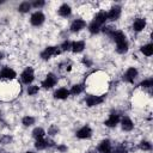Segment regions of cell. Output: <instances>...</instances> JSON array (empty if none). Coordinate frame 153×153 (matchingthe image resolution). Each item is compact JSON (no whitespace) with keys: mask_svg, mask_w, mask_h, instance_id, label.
<instances>
[{"mask_svg":"<svg viewBox=\"0 0 153 153\" xmlns=\"http://www.w3.org/2000/svg\"><path fill=\"white\" fill-rule=\"evenodd\" d=\"M2 2H4V1H0V5H1V4H2Z\"/></svg>","mask_w":153,"mask_h":153,"instance_id":"cell-41","label":"cell"},{"mask_svg":"<svg viewBox=\"0 0 153 153\" xmlns=\"http://www.w3.org/2000/svg\"><path fill=\"white\" fill-rule=\"evenodd\" d=\"M44 135H45V131L42 129V128H35L32 130V136L38 140V139H44Z\"/></svg>","mask_w":153,"mask_h":153,"instance_id":"cell-22","label":"cell"},{"mask_svg":"<svg viewBox=\"0 0 153 153\" xmlns=\"http://www.w3.org/2000/svg\"><path fill=\"white\" fill-rule=\"evenodd\" d=\"M16 76H17L16 72L12 68H10V67H5L0 72V79L1 80H8V81H11V80H14Z\"/></svg>","mask_w":153,"mask_h":153,"instance_id":"cell-3","label":"cell"},{"mask_svg":"<svg viewBox=\"0 0 153 153\" xmlns=\"http://www.w3.org/2000/svg\"><path fill=\"white\" fill-rule=\"evenodd\" d=\"M120 121H121L120 115H118L117 112H111V114L109 115V118L104 122V124H105L106 127H115L116 124H118Z\"/></svg>","mask_w":153,"mask_h":153,"instance_id":"cell-10","label":"cell"},{"mask_svg":"<svg viewBox=\"0 0 153 153\" xmlns=\"http://www.w3.org/2000/svg\"><path fill=\"white\" fill-rule=\"evenodd\" d=\"M139 147H140V149H142V151H151V149H152V145H151L148 141H141L140 145H139Z\"/></svg>","mask_w":153,"mask_h":153,"instance_id":"cell-30","label":"cell"},{"mask_svg":"<svg viewBox=\"0 0 153 153\" xmlns=\"http://www.w3.org/2000/svg\"><path fill=\"white\" fill-rule=\"evenodd\" d=\"M120 16H121V7H120V6H114V7H111V10L106 13L108 20H111V22L117 20V19L120 18Z\"/></svg>","mask_w":153,"mask_h":153,"instance_id":"cell-8","label":"cell"},{"mask_svg":"<svg viewBox=\"0 0 153 153\" xmlns=\"http://www.w3.org/2000/svg\"><path fill=\"white\" fill-rule=\"evenodd\" d=\"M85 48V42L84 41H75V42H72V47H71V50L75 54L78 53H81Z\"/></svg>","mask_w":153,"mask_h":153,"instance_id":"cell-16","label":"cell"},{"mask_svg":"<svg viewBox=\"0 0 153 153\" xmlns=\"http://www.w3.org/2000/svg\"><path fill=\"white\" fill-rule=\"evenodd\" d=\"M57 131H59V129H57V127H55V126H51V127L48 129V134H49V135H55V134H57Z\"/></svg>","mask_w":153,"mask_h":153,"instance_id":"cell-35","label":"cell"},{"mask_svg":"<svg viewBox=\"0 0 153 153\" xmlns=\"http://www.w3.org/2000/svg\"><path fill=\"white\" fill-rule=\"evenodd\" d=\"M82 63H84L86 67H91V65H92V61H91V60H88L87 57H85V59L82 60Z\"/></svg>","mask_w":153,"mask_h":153,"instance_id":"cell-36","label":"cell"},{"mask_svg":"<svg viewBox=\"0 0 153 153\" xmlns=\"http://www.w3.org/2000/svg\"><path fill=\"white\" fill-rule=\"evenodd\" d=\"M22 122H23V124L25 127H30V126H32L35 123V118L32 116H25V117H23Z\"/></svg>","mask_w":153,"mask_h":153,"instance_id":"cell-27","label":"cell"},{"mask_svg":"<svg viewBox=\"0 0 153 153\" xmlns=\"http://www.w3.org/2000/svg\"><path fill=\"white\" fill-rule=\"evenodd\" d=\"M44 1L43 0H36V1H33L32 4H31V6H33L35 8H41V7H43L44 6Z\"/></svg>","mask_w":153,"mask_h":153,"instance_id":"cell-33","label":"cell"},{"mask_svg":"<svg viewBox=\"0 0 153 153\" xmlns=\"http://www.w3.org/2000/svg\"><path fill=\"white\" fill-rule=\"evenodd\" d=\"M35 147H36L37 149H44V148H47V147H48V145H47V139H38V140H36Z\"/></svg>","mask_w":153,"mask_h":153,"instance_id":"cell-25","label":"cell"},{"mask_svg":"<svg viewBox=\"0 0 153 153\" xmlns=\"http://www.w3.org/2000/svg\"><path fill=\"white\" fill-rule=\"evenodd\" d=\"M56 81H57V79H56V76L53 74V73H49L47 76H45V79L42 81V86H43V88H51L53 86H55V84H56Z\"/></svg>","mask_w":153,"mask_h":153,"instance_id":"cell-7","label":"cell"},{"mask_svg":"<svg viewBox=\"0 0 153 153\" xmlns=\"http://www.w3.org/2000/svg\"><path fill=\"white\" fill-rule=\"evenodd\" d=\"M102 31H103L104 33H106L108 36L111 37V35L115 32V27H112V26H104V27L102 29Z\"/></svg>","mask_w":153,"mask_h":153,"instance_id":"cell-31","label":"cell"},{"mask_svg":"<svg viewBox=\"0 0 153 153\" xmlns=\"http://www.w3.org/2000/svg\"><path fill=\"white\" fill-rule=\"evenodd\" d=\"M85 100H86L87 106L92 108V106H96V105H98V104H102V103L104 102V97H102V96H96V94H90V96L86 97Z\"/></svg>","mask_w":153,"mask_h":153,"instance_id":"cell-4","label":"cell"},{"mask_svg":"<svg viewBox=\"0 0 153 153\" xmlns=\"http://www.w3.org/2000/svg\"><path fill=\"white\" fill-rule=\"evenodd\" d=\"M68 96H69V91L67 88H65V87H61V88L56 90L55 93H54V97L56 99H66Z\"/></svg>","mask_w":153,"mask_h":153,"instance_id":"cell-18","label":"cell"},{"mask_svg":"<svg viewBox=\"0 0 153 153\" xmlns=\"http://www.w3.org/2000/svg\"><path fill=\"white\" fill-rule=\"evenodd\" d=\"M112 146L110 140H103L98 146V153H111Z\"/></svg>","mask_w":153,"mask_h":153,"instance_id":"cell-11","label":"cell"},{"mask_svg":"<svg viewBox=\"0 0 153 153\" xmlns=\"http://www.w3.org/2000/svg\"><path fill=\"white\" fill-rule=\"evenodd\" d=\"M38 91H39V87L37 85H31L27 87V94L29 96H35L38 93Z\"/></svg>","mask_w":153,"mask_h":153,"instance_id":"cell-29","label":"cell"},{"mask_svg":"<svg viewBox=\"0 0 153 153\" xmlns=\"http://www.w3.org/2000/svg\"><path fill=\"white\" fill-rule=\"evenodd\" d=\"M137 76V69L134 67H130L126 71V73L123 74V80L127 82H134V80Z\"/></svg>","mask_w":153,"mask_h":153,"instance_id":"cell-6","label":"cell"},{"mask_svg":"<svg viewBox=\"0 0 153 153\" xmlns=\"http://www.w3.org/2000/svg\"><path fill=\"white\" fill-rule=\"evenodd\" d=\"M108 20V18H106V13L105 12H98L97 14H96V17H94V19H93V22H96L97 24H99L100 26L103 25V24H105V22Z\"/></svg>","mask_w":153,"mask_h":153,"instance_id":"cell-19","label":"cell"},{"mask_svg":"<svg viewBox=\"0 0 153 153\" xmlns=\"http://www.w3.org/2000/svg\"><path fill=\"white\" fill-rule=\"evenodd\" d=\"M57 149H59L60 152H62V153H63V152H66V151H67V147H66V146H63V145H61V146H57Z\"/></svg>","mask_w":153,"mask_h":153,"instance_id":"cell-37","label":"cell"},{"mask_svg":"<svg viewBox=\"0 0 153 153\" xmlns=\"http://www.w3.org/2000/svg\"><path fill=\"white\" fill-rule=\"evenodd\" d=\"M116 50H117V53H120V54H124V53H127V51H128V42L126 41V42H123V43L117 44Z\"/></svg>","mask_w":153,"mask_h":153,"instance_id":"cell-26","label":"cell"},{"mask_svg":"<svg viewBox=\"0 0 153 153\" xmlns=\"http://www.w3.org/2000/svg\"><path fill=\"white\" fill-rule=\"evenodd\" d=\"M141 53H142L143 55H146V56H151V55L153 54V45H152L151 43L143 45V47L141 48Z\"/></svg>","mask_w":153,"mask_h":153,"instance_id":"cell-23","label":"cell"},{"mask_svg":"<svg viewBox=\"0 0 153 153\" xmlns=\"http://www.w3.org/2000/svg\"><path fill=\"white\" fill-rule=\"evenodd\" d=\"M71 47H72V43L69 42V41H65L62 44H61V50H63V51H66V50H71Z\"/></svg>","mask_w":153,"mask_h":153,"instance_id":"cell-32","label":"cell"},{"mask_svg":"<svg viewBox=\"0 0 153 153\" xmlns=\"http://www.w3.org/2000/svg\"><path fill=\"white\" fill-rule=\"evenodd\" d=\"M61 53L60 49H57V47H47L42 53H41V57L43 60H49L51 56H56Z\"/></svg>","mask_w":153,"mask_h":153,"instance_id":"cell-1","label":"cell"},{"mask_svg":"<svg viewBox=\"0 0 153 153\" xmlns=\"http://www.w3.org/2000/svg\"><path fill=\"white\" fill-rule=\"evenodd\" d=\"M76 137L79 139H90L92 136V129L88 127V126H84L81 127L78 131H76Z\"/></svg>","mask_w":153,"mask_h":153,"instance_id":"cell-9","label":"cell"},{"mask_svg":"<svg viewBox=\"0 0 153 153\" xmlns=\"http://www.w3.org/2000/svg\"><path fill=\"white\" fill-rule=\"evenodd\" d=\"M84 91V86L80 85V84H76V85H73L71 91H69V94H73V96H78L80 94L81 92Z\"/></svg>","mask_w":153,"mask_h":153,"instance_id":"cell-20","label":"cell"},{"mask_svg":"<svg viewBox=\"0 0 153 153\" xmlns=\"http://www.w3.org/2000/svg\"><path fill=\"white\" fill-rule=\"evenodd\" d=\"M20 79H22V81H23L24 84H26V85L31 84V82L33 81V79H35L33 69H32L31 67H27V68H25V69L23 71L22 75H20Z\"/></svg>","mask_w":153,"mask_h":153,"instance_id":"cell-2","label":"cell"},{"mask_svg":"<svg viewBox=\"0 0 153 153\" xmlns=\"http://www.w3.org/2000/svg\"><path fill=\"white\" fill-rule=\"evenodd\" d=\"M85 26H86V22H85V20H82V19H75V20L72 23V25H71V31H73V32H79V31H81L82 29H85Z\"/></svg>","mask_w":153,"mask_h":153,"instance_id":"cell-12","label":"cell"},{"mask_svg":"<svg viewBox=\"0 0 153 153\" xmlns=\"http://www.w3.org/2000/svg\"><path fill=\"white\" fill-rule=\"evenodd\" d=\"M87 153H97V152H96V149H91V151H88Z\"/></svg>","mask_w":153,"mask_h":153,"instance_id":"cell-38","label":"cell"},{"mask_svg":"<svg viewBox=\"0 0 153 153\" xmlns=\"http://www.w3.org/2000/svg\"><path fill=\"white\" fill-rule=\"evenodd\" d=\"M114 153H128V151L124 147V145H121V146H118L114 149Z\"/></svg>","mask_w":153,"mask_h":153,"instance_id":"cell-34","label":"cell"},{"mask_svg":"<svg viewBox=\"0 0 153 153\" xmlns=\"http://www.w3.org/2000/svg\"><path fill=\"white\" fill-rule=\"evenodd\" d=\"M145 27H146V19H145V18H136V19L134 20V23H133V29H134V31L140 32V31H142Z\"/></svg>","mask_w":153,"mask_h":153,"instance_id":"cell-14","label":"cell"},{"mask_svg":"<svg viewBox=\"0 0 153 153\" xmlns=\"http://www.w3.org/2000/svg\"><path fill=\"white\" fill-rule=\"evenodd\" d=\"M57 13H59V16H61V17H63V18H67V17L71 16L72 8H71V6H69L68 4H62V5L59 7Z\"/></svg>","mask_w":153,"mask_h":153,"instance_id":"cell-13","label":"cell"},{"mask_svg":"<svg viewBox=\"0 0 153 153\" xmlns=\"http://www.w3.org/2000/svg\"><path fill=\"white\" fill-rule=\"evenodd\" d=\"M121 126H122V129L126 130V131H130L133 128H134V124L131 122V120L127 116H124L122 120H121Z\"/></svg>","mask_w":153,"mask_h":153,"instance_id":"cell-17","label":"cell"},{"mask_svg":"<svg viewBox=\"0 0 153 153\" xmlns=\"http://www.w3.org/2000/svg\"><path fill=\"white\" fill-rule=\"evenodd\" d=\"M111 38L115 41L116 44H120V43H123L126 42V35L122 32V31H118V30H115V32L111 35Z\"/></svg>","mask_w":153,"mask_h":153,"instance_id":"cell-15","label":"cell"},{"mask_svg":"<svg viewBox=\"0 0 153 153\" xmlns=\"http://www.w3.org/2000/svg\"><path fill=\"white\" fill-rule=\"evenodd\" d=\"M25 153H35V152H25Z\"/></svg>","mask_w":153,"mask_h":153,"instance_id":"cell-40","label":"cell"},{"mask_svg":"<svg viewBox=\"0 0 153 153\" xmlns=\"http://www.w3.org/2000/svg\"><path fill=\"white\" fill-rule=\"evenodd\" d=\"M100 25L99 24H97L96 22H91L90 23V25H88V31L92 33V35H96V33H98L99 31H100Z\"/></svg>","mask_w":153,"mask_h":153,"instance_id":"cell-21","label":"cell"},{"mask_svg":"<svg viewBox=\"0 0 153 153\" xmlns=\"http://www.w3.org/2000/svg\"><path fill=\"white\" fill-rule=\"evenodd\" d=\"M44 14L42 13V12H39V11H37V12H35V13H32V16H31V18H30V23L33 25V26H39V25H42L43 23H44Z\"/></svg>","mask_w":153,"mask_h":153,"instance_id":"cell-5","label":"cell"},{"mask_svg":"<svg viewBox=\"0 0 153 153\" xmlns=\"http://www.w3.org/2000/svg\"><path fill=\"white\" fill-rule=\"evenodd\" d=\"M140 86H141V87H143V88H151V87L153 86V79H152V78H148V79H146V80L141 81Z\"/></svg>","mask_w":153,"mask_h":153,"instance_id":"cell-28","label":"cell"},{"mask_svg":"<svg viewBox=\"0 0 153 153\" xmlns=\"http://www.w3.org/2000/svg\"><path fill=\"white\" fill-rule=\"evenodd\" d=\"M30 8H31V4H30V2H27V1H24V2H22V4L19 5L18 11H19V12H22V13H26V12H29V11H30Z\"/></svg>","mask_w":153,"mask_h":153,"instance_id":"cell-24","label":"cell"},{"mask_svg":"<svg viewBox=\"0 0 153 153\" xmlns=\"http://www.w3.org/2000/svg\"><path fill=\"white\" fill-rule=\"evenodd\" d=\"M2 59V53H0V60Z\"/></svg>","mask_w":153,"mask_h":153,"instance_id":"cell-39","label":"cell"}]
</instances>
